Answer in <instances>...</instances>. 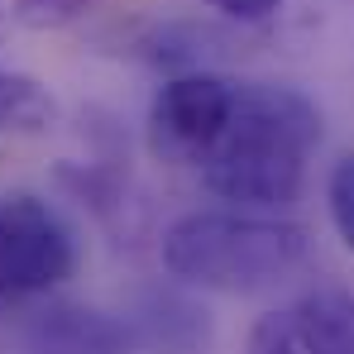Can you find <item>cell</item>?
<instances>
[{"instance_id": "7a4b0ae2", "label": "cell", "mask_w": 354, "mask_h": 354, "mask_svg": "<svg viewBox=\"0 0 354 354\" xmlns=\"http://www.w3.org/2000/svg\"><path fill=\"white\" fill-rule=\"evenodd\" d=\"M311 239L278 211H187L158 239V259L177 288L254 297L273 292L306 263Z\"/></svg>"}, {"instance_id": "8992f818", "label": "cell", "mask_w": 354, "mask_h": 354, "mask_svg": "<svg viewBox=\"0 0 354 354\" xmlns=\"http://www.w3.org/2000/svg\"><path fill=\"white\" fill-rule=\"evenodd\" d=\"M24 354H139L129 321L86 301H48L19 330Z\"/></svg>"}, {"instance_id": "6da1fadb", "label": "cell", "mask_w": 354, "mask_h": 354, "mask_svg": "<svg viewBox=\"0 0 354 354\" xmlns=\"http://www.w3.org/2000/svg\"><path fill=\"white\" fill-rule=\"evenodd\" d=\"M316 149L321 111L306 91L283 82H235L230 120L196 173L211 196L239 211H288L306 187Z\"/></svg>"}, {"instance_id": "5b68a950", "label": "cell", "mask_w": 354, "mask_h": 354, "mask_svg": "<svg viewBox=\"0 0 354 354\" xmlns=\"http://www.w3.org/2000/svg\"><path fill=\"white\" fill-rule=\"evenodd\" d=\"M244 354H354V297L321 288L278 311H263Z\"/></svg>"}, {"instance_id": "4fadbf2b", "label": "cell", "mask_w": 354, "mask_h": 354, "mask_svg": "<svg viewBox=\"0 0 354 354\" xmlns=\"http://www.w3.org/2000/svg\"><path fill=\"white\" fill-rule=\"evenodd\" d=\"M10 39V19H5V10H0V44Z\"/></svg>"}, {"instance_id": "277c9868", "label": "cell", "mask_w": 354, "mask_h": 354, "mask_svg": "<svg viewBox=\"0 0 354 354\" xmlns=\"http://www.w3.org/2000/svg\"><path fill=\"white\" fill-rule=\"evenodd\" d=\"M77 273V239L62 216L29 196H0V297H39Z\"/></svg>"}, {"instance_id": "8fae6325", "label": "cell", "mask_w": 354, "mask_h": 354, "mask_svg": "<svg viewBox=\"0 0 354 354\" xmlns=\"http://www.w3.org/2000/svg\"><path fill=\"white\" fill-rule=\"evenodd\" d=\"M326 206H330V225H335L340 244L354 254V153H345L330 168V177H326Z\"/></svg>"}, {"instance_id": "30bf717a", "label": "cell", "mask_w": 354, "mask_h": 354, "mask_svg": "<svg viewBox=\"0 0 354 354\" xmlns=\"http://www.w3.org/2000/svg\"><path fill=\"white\" fill-rule=\"evenodd\" d=\"M10 29H29V34H53V29H72L82 24L96 0H0Z\"/></svg>"}, {"instance_id": "52a82bcc", "label": "cell", "mask_w": 354, "mask_h": 354, "mask_svg": "<svg viewBox=\"0 0 354 354\" xmlns=\"http://www.w3.org/2000/svg\"><path fill=\"white\" fill-rule=\"evenodd\" d=\"M134 345L149 354H206L211 345V311L177 288H153L124 316Z\"/></svg>"}, {"instance_id": "7c38bea8", "label": "cell", "mask_w": 354, "mask_h": 354, "mask_svg": "<svg viewBox=\"0 0 354 354\" xmlns=\"http://www.w3.org/2000/svg\"><path fill=\"white\" fill-rule=\"evenodd\" d=\"M211 15H221L225 24H239V29H254V24H268L283 0H201Z\"/></svg>"}, {"instance_id": "9c48e42d", "label": "cell", "mask_w": 354, "mask_h": 354, "mask_svg": "<svg viewBox=\"0 0 354 354\" xmlns=\"http://www.w3.org/2000/svg\"><path fill=\"white\" fill-rule=\"evenodd\" d=\"M62 120L58 96L29 77V72H5L0 67V139H39Z\"/></svg>"}, {"instance_id": "ba28073f", "label": "cell", "mask_w": 354, "mask_h": 354, "mask_svg": "<svg viewBox=\"0 0 354 354\" xmlns=\"http://www.w3.org/2000/svg\"><path fill=\"white\" fill-rule=\"evenodd\" d=\"M124 53L163 72H196V67H211L216 58L244 53V34L216 29V24H144Z\"/></svg>"}, {"instance_id": "3957f363", "label": "cell", "mask_w": 354, "mask_h": 354, "mask_svg": "<svg viewBox=\"0 0 354 354\" xmlns=\"http://www.w3.org/2000/svg\"><path fill=\"white\" fill-rule=\"evenodd\" d=\"M235 82L216 67L168 72L149 101V153L168 168H201L235 106Z\"/></svg>"}]
</instances>
